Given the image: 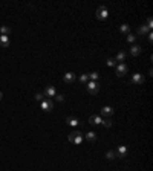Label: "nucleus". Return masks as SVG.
Segmentation results:
<instances>
[{
  "label": "nucleus",
  "instance_id": "obj_25",
  "mask_svg": "<svg viewBox=\"0 0 153 171\" xmlns=\"http://www.w3.org/2000/svg\"><path fill=\"white\" fill-rule=\"evenodd\" d=\"M35 101H38V102H41L43 100H44V95L43 93H35V98H34Z\"/></svg>",
  "mask_w": 153,
  "mask_h": 171
},
{
  "label": "nucleus",
  "instance_id": "obj_24",
  "mask_svg": "<svg viewBox=\"0 0 153 171\" xmlns=\"http://www.w3.org/2000/svg\"><path fill=\"white\" fill-rule=\"evenodd\" d=\"M106 63H107V66H110V67H113V66H116V64H118L115 58H109V60H107Z\"/></svg>",
  "mask_w": 153,
  "mask_h": 171
},
{
  "label": "nucleus",
  "instance_id": "obj_2",
  "mask_svg": "<svg viewBox=\"0 0 153 171\" xmlns=\"http://www.w3.org/2000/svg\"><path fill=\"white\" fill-rule=\"evenodd\" d=\"M86 89H87L89 95H96L100 92V84H98V81H89L86 84Z\"/></svg>",
  "mask_w": 153,
  "mask_h": 171
},
{
  "label": "nucleus",
  "instance_id": "obj_12",
  "mask_svg": "<svg viewBox=\"0 0 153 171\" xmlns=\"http://www.w3.org/2000/svg\"><path fill=\"white\" fill-rule=\"evenodd\" d=\"M101 115L103 116H106V118H109V116H112L113 115V109L110 105H104L103 109H101Z\"/></svg>",
  "mask_w": 153,
  "mask_h": 171
},
{
  "label": "nucleus",
  "instance_id": "obj_29",
  "mask_svg": "<svg viewBox=\"0 0 153 171\" xmlns=\"http://www.w3.org/2000/svg\"><path fill=\"white\" fill-rule=\"evenodd\" d=\"M2 98H3V93H2V92H0V101H2Z\"/></svg>",
  "mask_w": 153,
  "mask_h": 171
},
{
  "label": "nucleus",
  "instance_id": "obj_3",
  "mask_svg": "<svg viewBox=\"0 0 153 171\" xmlns=\"http://www.w3.org/2000/svg\"><path fill=\"white\" fill-rule=\"evenodd\" d=\"M95 15H96V19H98V20H106L107 17H109V9H107L106 6H98Z\"/></svg>",
  "mask_w": 153,
  "mask_h": 171
},
{
  "label": "nucleus",
  "instance_id": "obj_16",
  "mask_svg": "<svg viewBox=\"0 0 153 171\" xmlns=\"http://www.w3.org/2000/svg\"><path fill=\"white\" fill-rule=\"evenodd\" d=\"M120 32H121V34H125V35H127V34H130V26H129L127 23L121 25V26H120Z\"/></svg>",
  "mask_w": 153,
  "mask_h": 171
},
{
  "label": "nucleus",
  "instance_id": "obj_19",
  "mask_svg": "<svg viewBox=\"0 0 153 171\" xmlns=\"http://www.w3.org/2000/svg\"><path fill=\"white\" fill-rule=\"evenodd\" d=\"M0 32H2V35H9L11 34V28H9V26H2V28H0Z\"/></svg>",
  "mask_w": 153,
  "mask_h": 171
},
{
  "label": "nucleus",
  "instance_id": "obj_17",
  "mask_svg": "<svg viewBox=\"0 0 153 171\" xmlns=\"http://www.w3.org/2000/svg\"><path fill=\"white\" fill-rule=\"evenodd\" d=\"M149 32H150V29L147 28L146 25H142V26H139V29H138V34H139V35H147Z\"/></svg>",
  "mask_w": 153,
  "mask_h": 171
},
{
  "label": "nucleus",
  "instance_id": "obj_27",
  "mask_svg": "<svg viewBox=\"0 0 153 171\" xmlns=\"http://www.w3.org/2000/svg\"><path fill=\"white\" fill-rule=\"evenodd\" d=\"M54 98H55L57 101H60V102H63V101H65V96H63V95H55Z\"/></svg>",
  "mask_w": 153,
  "mask_h": 171
},
{
  "label": "nucleus",
  "instance_id": "obj_9",
  "mask_svg": "<svg viewBox=\"0 0 153 171\" xmlns=\"http://www.w3.org/2000/svg\"><path fill=\"white\" fill-rule=\"evenodd\" d=\"M130 81H132L133 84H142V83H144V76H142L141 74H133Z\"/></svg>",
  "mask_w": 153,
  "mask_h": 171
},
{
  "label": "nucleus",
  "instance_id": "obj_15",
  "mask_svg": "<svg viewBox=\"0 0 153 171\" xmlns=\"http://www.w3.org/2000/svg\"><path fill=\"white\" fill-rule=\"evenodd\" d=\"M125 57H127V53H125L124 51H120L118 53H116V63H123V61H125Z\"/></svg>",
  "mask_w": 153,
  "mask_h": 171
},
{
  "label": "nucleus",
  "instance_id": "obj_20",
  "mask_svg": "<svg viewBox=\"0 0 153 171\" xmlns=\"http://www.w3.org/2000/svg\"><path fill=\"white\" fill-rule=\"evenodd\" d=\"M87 76L91 78L92 81H98V78H100V74H98V72H92V74H89Z\"/></svg>",
  "mask_w": 153,
  "mask_h": 171
},
{
  "label": "nucleus",
  "instance_id": "obj_21",
  "mask_svg": "<svg viewBox=\"0 0 153 171\" xmlns=\"http://www.w3.org/2000/svg\"><path fill=\"white\" fill-rule=\"evenodd\" d=\"M101 124L104 125L106 128H109V127H112V121H110L109 118H106V119H103V121H101Z\"/></svg>",
  "mask_w": 153,
  "mask_h": 171
},
{
  "label": "nucleus",
  "instance_id": "obj_13",
  "mask_svg": "<svg viewBox=\"0 0 153 171\" xmlns=\"http://www.w3.org/2000/svg\"><path fill=\"white\" fill-rule=\"evenodd\" d=\"M0 46L2 48L9 46V35H0Z\"/></svg>",
  "mask_w": 153,
  "mask_h": 171
},
{
  "label": "nucleus",
  "instance_id": "obj_26",
  "mask_svg": "<svg viewBox=\"0 0 153 171\" xmlns=\"http://www.w3.org/2000/svg\"><path fill=\"white\" fill-rule=\"evenodd\" d=\"M80 81H81L83 84H86L87 81H89V76L87 75H80Z\"/></svg>",
  "mask_w": 153,
  "mask_h": 171
},
{
  "label": "nucleus",
  "instance_id": "obj_7",
  "mask_svg": "<svg viewBox=\"0 0 153 171\" xmlns=\"http://www.w3.org/2000/svg\"><path fill=\"white\" fill-rule=\"evenodd\" d=\"M75 79H77V76H75V74H74V72H67V74H65V76H63V81H65L66 84H69V83H74Z\"/></svg>",
  "mask_w": 153,
  "mask_h": 171
},
{
  "label": "nucleus",
  "instance_id": "obj_22",
  "mask_svg": "<svg viewBox=\"0 0 153 171\" xmlns=\"http://www.w3.org/2000/svg\"><path fill=\"white\" fill-rule=\"evenodd\" d=\"M106 157L109 159V160H113V159L116 157V153H115V151H107V153H106Z\"/></svg>",
  "mask_w": 153,
  "mask_h": 171
},
{
  "label": "nucleus",
  "instance_id": "obj_14",
  "mask_svg": "<svg viewBox=\"0 0 153 171\" xmlns=\"http://www.w3.org/2000/svg\"><path fill=\"white\" fill-rule=\"evenodd\" d=\"M101 116H98V115H92L91 118H89V122H91L92 125H98V124H101Z\"/></svg>",
  "mask_w": 153,
  "mask_h": 171
},
{
  "label": "nucleus",
  "instance_id": "obj_28",
  "mask_svg": "<svg viewBox=\"0 0 153 171\" xmlns=\"http://www.w3.org/2000/svg\"><path fill=\"white\" fill-rule=\"evenodd\" d=\"M147 35H149V41L152 43V41H153V34H152V32H149Z\"/></svg>",
  "mask_w": 153,
  "mask_h": 171
},
{
  "label": "nucleus",
  "instance_id": "obj_8",
  "mask_svg": "<svg viewBox=\"0 0 153 171\" xmlns=\"http://www.w3.org/2000/svg\"><path fill=\"white\" fill-rule=\"evenodd\" d=\"M66 124L70 125V127H78L80 121H78V118H75V116H67V118H66Z\"/></svg>",
  "mask_w": 153,
  "mask_h": 171
},
{
  "label": "nucleus",
  "instance_id": "obj_23",
  "mask_svg": "<svg viewBox=\"0 0 153 171\" xmlns=\"http://www.w3.org/2000/svg\"><path fill=\"white\" fill-rule=\"evenodd\" d=\"M127 41L129 43H135V41H136V35H135V34H127Z\"/></svg>",
  "mask_w": 153,
  "mask_h": 171
},
{
  "label": "nucleus",
  "instance_id": "obj_10",
  "mask_svg": "<svg viewBox=\"0 0 153 171\" xmlns=\"http://www.w3.org/2000/svg\"><path fill=\"white\" fill-rule=\"evenodd\" d=\"M116 156H120V157H125L127 156V147L125 145H120L118 148H116Z\"/></svg>",
  "mask_w": 153,
  "mask_h": 171
},
{
  "label": "nucleus",
  "instance_id": "obj_1",
  "mask_svg": "<svg viewBox=\"0 0 153 171\" xmlns=\"http://www.w3.org/2000/svg\"><path fill=\"white\" fill-rule=\"evenodd\" d=\"M67 141H69V142H74L75 145H80V144L83 142V133H80V131H72L69 136H67Z\"/></svg>",
  "mask_w": 153,
  "mask_h": 171
},
{
  "label": "nucleus",
  "instance_id": "obj_6",
  "mask_svg": "<svg viewBox=\"0 0 153 171\" xmlns=\"http://www.w3.org/2000/svg\"><path fill=\"white\" fill-rule=\"evenodd\" d=\"M44 98H54L57 95V90H55V87L54 86H48L46 89H44V92H43Z\"/></svg>",
  "mask_w": 153,
  "mask_h": 171
},
{
  "label": "nucleus",
  "instance_id": "obj_18",
  "mask_svg": "<svg viewBox=\"0 0 153 171\" xmlns=\"http://www.w3.org/2000/svg\"><path fill=\"white\" fill-rule=\"evenodd\" d=\"M86 139H87L89 142H95V141H96V134H95L94 131H89V133H86Z\"/></svg>",
  "mask_w": 153,
  "mask_h": 171
},
{
  "label": "nucleus",
  "instance_id": "obj_5",
  "mask_svg": "<svg viewBox=\"0 0 153 171\" xmlns=\"http://www.w3.org/2000/svg\"><path fill=\"white\" fill-rule=\"evenodd\" d=\"M40 107H41V109H43L44 112H51V110L54 109V102L46 98V100H43V101L40 102Z\"/></svg>",
  "mask_w": 153,
  "mask_h": 171
},
{
  "label": "nucleus",
  "instance_id": "obj_11",
  "mask_svg": "<svg viewBox=\"0 0 153 171\" xmlns=\"http://www.w3.org/2000/svg\"><path fill=\"white\" fill-rule=\"evenodd\" d=\"M141 52H142V48L138 46V44H133V46L130 48V55H132V57H138Z\"/></svg>",
  "mask_w": 153,
  "mask_h": 171
},
{
  "label": "nucleus",
  "instance_id": "obj_4",
  "mask_svg": "<svg viewBox=\"0 0 153 171\" xmlns=\"http://www.w3.org/2000/svg\"><path fill=\"white\" fill-rule=\"evenodd\" d=\"M127 70H129V67L125 63H118V64H116V75L118 76H124L127 74Z\"/></svg>",
  "mask_w": 153,
  "mask_h": 171
}]
</instances>
